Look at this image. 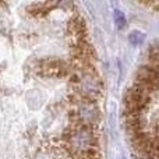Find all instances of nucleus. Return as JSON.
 Returning a JSON list of instances; mask_svg holds the SVG:
<instances>
[{
    "label": "nucleus",
    "mask_w": 159,
    "mask_h": 159,
    "mask_svg": "<svg viewBox=\"0 0 159 159\" xmlns=\"http://www.w3.org/2000/svg\"><path fill=\"white\" fill-rule=\"evenodd\" d=\"M116 24H117L119 28H123L126 25V18H124V16L120 11H116Z\"/></svg>",
    "instance_id": "obj_3"
},
{
    "label": "nucleus",
    "mask_w": 159,
    "mask_h": 159,
    "mask_svg": "<svg viewBox=\"0 0 159 159\" xmlns=\"http://www.w3.org/2000/svg\"><path fill=\"white\" fill-rule=\"evenodd\" d=\"M144 38H145V35H144L143 32H140V31H133V32L129 35V39L133 45L141 43V42L144 41Z\"/></svg>",
    "instance_id": "obj_2"
},
{
    "label": "nucleus",
    "mask_w": 159,
    "mask_h": 159,
    "mask_svg": "<svg viewBox=\"0 0 159 159\" xmlns=\"http://www.w3.org/2000/svg\"><path fill=\"white\" fill-rule=\"evenodd\" d=\"M41 73L42 75H48V77H63V75H69L70 69L64 61L48 60L41 63Z\"/></svg>",
    "instance_id": "obj_1"
}]
</instances>
